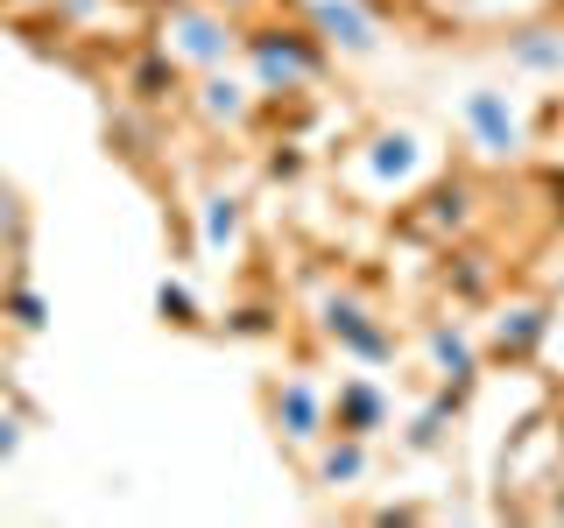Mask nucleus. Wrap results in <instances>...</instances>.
<instances>
[{
	"mask_svg": "<svg viewBox=\"0 0 564 528\" xmlns=\"http://www.w3.org/2000/svg\"><path fill=\"white\" fill-rule=\"evenodd\" d=\"M234 226H240L234 198H212V205H205V233H212V240H234Z\"/></svg>",
	"mask_w": 564,
	"mask_h": 528,
	"instance_id": "13",
	"label": "nucleus"
},
{
	"mask_svg": "<svg viewBox=\"0 0 564 528\" xmlns=\"http://www.w3.org/2000/svg\"><path fill=\"white\" fill-rule=\"evenodd\" d=\"M163 92H176V64H170V50L163 57H149V64H134V99H163Z\"/></svg>",
	"mask_w": 564,
	"mask_h": 528,
	"instance_id": "10",
	"label": "nucleus"
},
{
	"mask_svg": "<svg viewBox=\"0 0 564 528\" xmlns=\"http://www.w3.org/2000/svg\"><path fill=\"white\" fill-rule=\"evenodd\" d=\"M205 92H212L205 106H212V113H219V120H240V113H247V99H240V85H226V78H212V85H205Z\"/></svg>",
	"mask_w": 564,
	"mask_h": 528,
	"instance_id": "12",
	"label": "nucleus"
},
{
	"mask_svg": "<svg viewBox=\"0 0 564 528\" xmlns=\"http://www.w3.org/2000/svg\"><path fill=\"white\" fill-rule=\"evenodd\" d=\"M176 29H184V43H176V50H184V57L191 64H219L226 57V50H234V29H226V22H212V14H176Z\"/></svg>",
	"mask_w": 564,
	"mask_h": 528,
	"instance_id": "6",
	"label": "nucleus"
},
{
	"mask_svg": "<svg viewBox=\"0 0 564 528\" xmlns=\"http://www.w3.org/2000/svg\"><path fill=\"white\" fill-rule=\"evenodd\" d=\"M155 310H163L170 317V324H205V317H198V304H191V289H176V282H163V289H155Z\"/></svg>",
	"mask_w": 564,
	"mask_h": 528,
	"instance_id": "11",
	"label": "nucleus"
},
{
	"mask_svg": "<svg viewBox=\"0 0 564 528\" xmlns=\"http://www.w3.org/2000/svg\"><path fill=\"white\" fill-rule=\"evenodd\" d=\"M508 57H516L522 70H564V35L522 29V35H508Z\"/></svg>",
	"mask_w": 564,
	"mask_h": 528,
	"instance_id": "9",
	"label": "nucleus"
},
{
	"mask_svg": "<svg viewBox=\"0 0 564 528\" xmlns=\"http://www.w3.org/2000/svg\"><path fill=\"white\" fill-rule=\"evenodd\" d=\"M14 451H22V422H14V416H0V465H8Z\"/></svg>",
	"mask_w": 564,
	"mask_h": 528,
	"instance_id": "15",
	"label": "nucleus"
},
{
	"mask_svg": "<svg viewBox=\"0 0 564 528\" xmlns=\"http://www.w3.org/2000/svg\"><path fill=\"white\" fill-rule=\"evenodd\" d=\"M247 57L261 64V78L269 85H282V92H290V85H311L317 78V43H304V35L296 29H261V35H247Z\"/></svg>",
	"mask_w": 564,
	"mask_h": 528,
	"instance_id": "1",
	"label": "nucleus"
},
{
	"mask_svg": "<svg viewBox=\"0 0 564 528\" xmlns=\"http://www.w3.org/2000/svg\"><path fill=\"white\" fill-rule=\"evenodd\" d=\"M332 422H339L346 437H375L381 422H388V395H381L375 381H346L339 402H332Z\"/></svg>",
	"mask_w": 564,
	"mask_h": 528,
	"instance_id": "5",
	"label": "nucleus"
},
{
	"mask_svg": "<svg viewBox=\"0 0 564 528\" xmlns=\"http://www.w3.org/2000/svg\"><path fill=\"white\" fill-rule=\"evenodd\" d=\"M325 331L339 339L352 360H367V366H381V360H395V339L375 324V310L367 304H352V296H332L325 304Z\"/></svg>",
	"mask_w": 564,
	"mask_h": 528,
	"instance_id": "2",
	"label": "nucleus"
},
{
	"mask_svg": "<svg viewBox=\"0 0 564 528\" xmlns=\"http://www.w3.org/2000/svg\"><path fill=\"white\" fill-rule=\"evenodd\" d=\"M317 29L346 50H375V14H360L352 0H325V8H317Z\"/></svg>",
	"mask_w": 564,
	"mask_h": 528,
	"instance_id": "7",
	"label": "nucleus"
},
{
	"mask_svg": "<svg viewBox=\"0 0 564 528\" xmlns=\"http://www.w3.org/2000/svg\"><path fill=\"white\" fill-rule=\"evenodd\" d=\"M8 310H14V324H29V331L43 324V296H35V289H14V304H8Z\"/></svg>",
	"mask_w": 564,
	"mask_h": 528,
	"instance_id": "14",
	"label": "nucleus"
},
{
	"mask_svg": "<svg viewBox=\"0 0 564 528\" xmlns=\"http://www.w3.org/2000/svg\"><path fill=\"white\" fill-rule=\"evenodd\" d=\"M466 128L480 134V148L487 155H516L522 148V120H516V106H508L501 92H466Z\"/></svg>",
	"mask_w": 564,
	"mask_h": 528,
	"instance_id": "4",
	"label": "nucleus"
},
{
	"mask_svg": "<svg viewBox=\"0 0 564 528\" xmlns=\"http://www.w3.org/2000/svg\"><path fill=\"white\" fill-rule=\"evenodd\" d=\"M275 422H282V437H296V444H317V437L332 430V402L317 395L311 381H282L275 387Z\"/></svg>",
	"mask_w": 564,
	"mask_h": 528,
	"instance_id": "3",
	"label": "nucleus"
},
{
	"mask_svg": "<svg viewBox=\"0 0 564 528\" xmlns=\"http://www.w3.org/2000/svg\"><path fill=\"white\" fill-rule=\"evenodd\" d=\"M557 515H564V486H557Z\"/></svg>",
	"mask_w": 564,
	"mask_h": 528,
	"instance_id": "16",
	"label": "nucleus"
},
{
	"mask_svg": "<svg viewBox=\"0 0 564 528\" xmlns=\"http://www.w3.org/2000/svg\"><path fill=\"white\" fill-rule=\"evenodd\" d=\"M317 480H325V486H352V480H367V437H346V430H339V444L317 458Z\"/></svg>",
	"mask_w": 564,
	"mask_h": 528,
	"instance_id": "8",
	"label": "nucleus"
}]
</instances>
